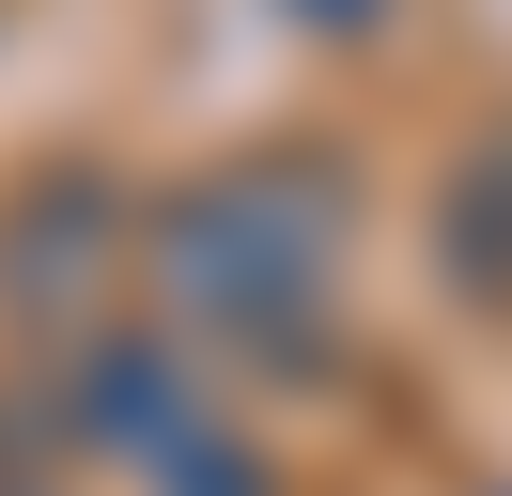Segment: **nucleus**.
Wrapping results in <instances>:
<instances>
[{"instance_id": "obj_4", "label": "nucleus", "mask_w": 512, "mask_h": 496, "mask_svg": "<svg viewBox=\"0 0 512 496\" xmlns=\"http://www.w3.org/2000/svg\"><path fill=\"white\" fill-rule=\"evenodd\" d=\"M435 279H450V310L512 326V140L450 155V186H435Z\"/></svg>"}, {"instance_id": "obj_7", "label": "nucleus", "mask_w": 512, "mask_h": 496, "mask_svg": "<svg viewBox=\"0 0 512 496\" xmlns=\"http://www.w3.org/2000/svg\"><path fill=\"white\" fill-rule=\"evenodd\" d=\"M0 496H47V481H32V465H16V481H0Z\"/></svg>"}, {"instance_id": "obj_5", "label": "nucleus", "mask_w": 512, "mask_h": 496, "mask_svg": "<svg viewBox=\"0 0 512 496\" xmlns=\"http://www.w3.org/2000/svg\"><path fill=\"white\" fill-rule=\"evenodd\" d=\"M140 496H280V465H264V450H233V434L202 419L171 465H140Z\"/></svg>"}, {"instance_id": "obj_3", "label": "nucleus", "mask_w": 512, "mask_h": 496, "mask_svg": "<svg viewBox=\"0 0 512 496\" xmlns=\"http://www.w3.org/2000/svg\"><path fill=\"white\" fill-rule=\"evenodd\" d=\"M47 372H63V434L109 450V465H171L202 434V372H187V341H156V326H94Z\"/></svg>"}, {"instance_id": "obj_2", "label": "nucleus", "mask_w": 512, "mask_h": 496, "mask_svg": "<svg viewBox=\"0 0 512 496\" xmlns=\"http://www.w3.org/2000/svg\"><path fill=\"white\" fill-rule=\"evenodd\" d=\"M156 264V202L94 155H32L0 186V326L32 357H78L94 326H125V279Z\"/></svg>"}, {"instance_id": "obj_6", "label": "nucleus", "mask_w": 512, "mask_h": 496, "mask_svg": "<svg viewBox=\"0 0 512 496\" xmlns=\"http://www.w3.org/2000/svg\"><path fill=\"white\" fill-rule=\"evenodd\" d=\"M280 16H295V31H326V47H357V31H388L404 0H280Z\"/></svg>"}, {"instance_id": "obj_1", "label": "nucleus", "mask_w": 512, "mask_h": 496, "mask_svg": "<svg viewBox=\"0 0 512 496\" xmlns=\"http://www.w3.org/2000/svg\"><path fill=\"white\" fill-rule=\"evenodd\" d=\"M342 264H357V171L326 140L218 155V171H187L156 202V279L233 372H326Z\"/></svg>"}]
</instances>
